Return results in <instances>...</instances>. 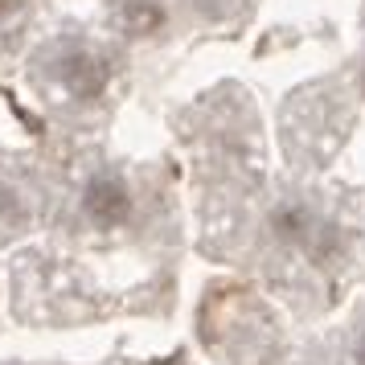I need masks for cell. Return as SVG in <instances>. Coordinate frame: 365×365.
Wrapping results in <instances>:
<instances>
[{"mask_svg":"<svg viewBox=\"0 0 365 365\" xmlns=\"http://www.w3.org/2000/svg\"><path fill=\"white\" fill-rule=\"evenodd\" d=\"M46 66H50V78L62 86L66 99L91 103L107 86V62L95 50H86V46H62Z\"/></svg>","mask_w":365,"mask_h":365,"instance_id":"6da1fadb","label":"cell"},{"mask_svg":"<svg viewBox=\"0 0 365 365\" xmlns=\"http://www.w3.org/2000/svg\"><path fill=\"white\" fill-rule=\"evenodd\" d=\"M78 210H83V222L95 230L123 226L132 214V185L119 173H91L83 185V197H78Z\"/></svg>","mask_w":365,"mask_h":365,"instance_id":"7a4b0ae2","label":"cell"},{"mask_svg":"<svg viewBox=\"0 0 365 365\" xmlns=\"http://www.w3.org/2000/svg\"><path fill=\"white\" fill-rule=\"evenodd\" d=\"M25 9H29V0H0V29L4 25H17Z\"/></svg>","mask_w":365,"mask_h":365,"instance_id":"3957f363","label":"cell"},{"mask_svg":"<svg viewBox=\"0 0 365 365\" xmlns=\"http://www.w3.org/2000/svg\"><path fill=\"white\" fill-rule=\"evenodd\" d=\"M353 357H357V365H365V332H361V341H357V353Z\"/></svg>","mask_w":365,"mask_h":365,"instance_id":"277c9868","label":"cell"}]
</instances>
